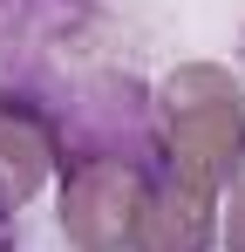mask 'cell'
<instances>
[{
    "label": "cell",
    "instance_id": "6da1fadb",
    "mask_svg": "<svg viewBox=\"0 0 245 252\" xmlns=\"http://www.w3.org/2000/svg\"><path fill=\"white\" fill-rule=\"evenodd\" d=\"M157 116L170 170L204 191H232V177L245 170V89L232 82V68L218 62L170 68L157 89Z\"/></svg>",
    "mask_w": 245,
    "mask_h": 252
},
{
    "label": "cell",
    "instance_id": "7a4b0ae2",
    "mask_svg": "<svg viewBox=\"0 0 245 252\" xmlns=\"http://www.w3.org/2000/svg\"><path fill=\"white\" fill-rule=\"evenodd\" d=\"M89 28H95V0H0V89L34 95L55 116V102L68 95L55 62Z\"/></svg>",
    "mask_w": 245,
    "mask_h": 252
},
{
    "label": "cell",
    "instance_id": "3957f363",
    "mask_svg": "<svg viewBox=\"0 0 245 252\" xmlns=\"http://www.w3.org/2000/svg\"><path fill=\"white\" fill-rule=\"evenodd\" d=\"M157 164L129 157H61V232L75 252H122L136 232V205Z\"/></svg>",
    "mask_w": 245,
    "mask_h": 252
},
{
    "label": "cell",
    "instance_id": "277c9868",
    "mask_svg": "<svg viewBox=\"0 0 245 252\" xmlns=\"http://www.w3.org/2000/svg\"><path fill=\"white\" fill-rule=\"evenodd\" d=\"M211 239H218V191L177 177L170 157H163V164L150 170V184H143L129 252H204Z\"/></svg>",
    "mask_w": 245,
    "mask_h": 252
},
{
    "label": "cell",
    "instance_id": "5b68a950",
    "mask_svg": "<svg viewBox=\"0 0 245 252\" xmlns=\"http://www.w3.org/2000/svg\"><path fill=\"white\" fill-rule=\"evenodd\" d=\"M48 170H61V136H55V116L41 109L34 95H14L0 89V211L28 205Z\"/></svg>",
    "mask_w": 245,
    "mask_h": 252
},
{
    "label": "cell",
    "instance_id": "8992f818",
    "mask_svg": "<svg viewBox=\"0 0 245 252\" xmlns=\"http://www.w3.org/2000/svg\"><path fill=\"white\" fill-rule=\"evenodd\" d=\"M225 252H245V170L232 177V198H225Z\"/></svg>",
    "mask_w": 245,
    "mask_h": 252
},
{
    "label": "cell",
    "instance_id": "52a82bcc",
    "mask_svg": "<svg viewBox=\"0 0 245 252\" xmlns=\"http://www.w3.org/2000/svg\"><path fill=\"white\" fill-rule=\"evenodd\" d=\"M0 252H14V225H7V211H0Z\"/></svg>",
    "mask_w": 245,
    "mask_h": 252
}]
</instances>
